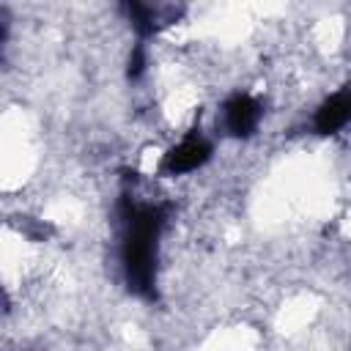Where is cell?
<instances>
[{
    "instance_id": "4",
    "label": "cell",
    "mask_w": 351,
    "mask_h": 351,
    "mask_svg": "<svg viewBox=\"0 0 351 351\" xmlns=\"http://www.w3.org/2000/svg\"><path fill=\"white\" fill-rule=\"evenodd\" d=\"M351 121V90H340L329 96L318 112H315V132L318 134H335Z\"/></svg>"
},
{
    "instance_id": "2",
    "label": "cell",
    "mask_w": 351,
    "mask_h": 351,
    "mask_svg": "<svg viewBox=\"0 0 351 351\" xmlns=\"http://www.w3.org/2000/svg\"><path fill=\"white\" fill-rule=\"evenodd\" d=\"M208 156H211V145H208L203 137L192 134V137L181 140L176 148H170V151L165 154V159H162V170L170 173V176L192 173V170H197L200 165H206Z\"/></svg>"
},
{
    "instance_id": "3",
    "label": "cell",
    "mask_w": 351,
    "mask_h": 351,
    "mask_svg": "<svg viewBox=\"0 0 351 351\" xmlns=\"http://www.w3.org/2000/svg\"><path fill=\"white\" fill-rule=\"evenodd\" d=\"M225 126L233 137H247L255 132L258 121H261V104L250 96V93H233L225 101Z\"/></svg>"
},
{
    "instance_id": "1",
    "label": "cell",
    "mask_w": 351,
    "mask_h": 351,
    "mask_svg": "<svg viewBox=\"0 0 351 351\" xmlns=\"http://www.w3.org/2000/svg\"><path fill=\"white\" fill-rule=\"evenodd\" d=\"M123 271L129 288L143 296L154 299V280H156V241L165 225V206H137L123 203Z\"/></svg>"
},
{
    "instance_id": "5",
    "label": "cell",
    "mask_w": 351,
    "mask_h": 351,
    "mask_svg": "<svg viewBox=\"0 0 351 351\" xmlns=\"http://www.w3.org/2000/svg\"><path fill=\"white\" fill-rule=\"evenodd\" d=\"M143 71H145V49H143V44H137V47L132 49V55H129V69H126V74H129L132 80H137Z\"/></svg>"
}]
</instances>
